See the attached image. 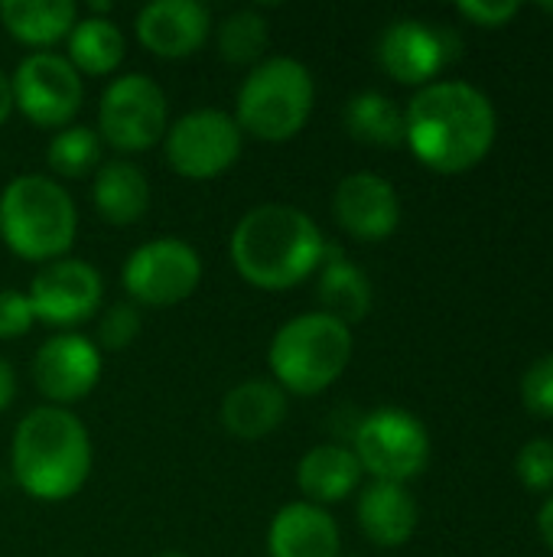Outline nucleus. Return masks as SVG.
Returning <instances> with one entry per match:
<instances>
[{
	"instance_id": "obj_1",
	"label": "nucleus",
	"mask_w": 553,
	"mask_h": 557,
	"mask_svg": "<svg viewBox=\"0 0 553 557\" xmlns=\"http://www.w3.org/2000/svg\"><path fill=\"white\" fill-rule=\"evenodd\" d=\"M404 140L420 163L440 173L469 170L495 140V108L476 85L433 82L407 104Z\"/></svg>"
},
{
	"instance_id": "obj_2",
	"label": "nucleus",
	"mask_w": 553,
	"mask_h": 557,
	"mask_svg": "<svg viewBox=\"0 0 553 557\" xmlns=\"http://www.w3.org/2000/svg\"><path fill=\"white\" fill-rule=\"evenodd\" d=\"M326 238L319 225L293 206H254L231 232L238 274L261 290H287L319 271Z\"/></svg>"
},
{
	"instance_id": "obj_3",
	"label": "nucleus",
	"mask_w": 553,
	"mask_h": 557,
	"mask_svg": "<svg viewBox=\"0 0 553 557\" xmlns=\"http://www.w3.org/2000/svg\"><path fill=\"white\" fill-rule=\"evenodd\" d=\"M10 460L23 493L39 503H65L91 473V441L72 411L46 405L16 424Z\"/></svg>"
},
{
	"instance_id": "obj_4",
	"label": "nucleus",
	"mask_w": 553,
	"mask_h": 557,
	"mask_svg": "<svg viewBox=\"0 0 553 557\" xmlns=\"http://www.w3.org/2000/svg\"><path fill=\"white\" fill-rule=\"evenodd\" d=\"M75 202L49 176H16L0 196V235L26 261H59L75 242Z\"/></svg>"
},
{
	"instance_id": "obj_5",
	"label": "nucleus",
	"mask_w": 553,
	"mask_h": 557,
	"mask_svg": "<svg viewBox=\"0 0 553 557\" xmlns=\"http://www.w3.org/2000/svg\"><path fill=\"white\" fill-rule=\"evenodd\" d=\"M267 359L284 392L303 398L319 395L345 372L352 359V333L326 313H303L277 330Z\"/></svg>"
},
{
	"instance_id": "obj_6",
	"label": "nucleus",
	"mask_w": 553,
	"mask_h": 557,
	"mask_svg": "<svg viewBox=\"0 0 553 557\" xmlns=\"http://www.w3.org/2000/svg\"><path fill=\"white\" fill-rule=\"evenodd\" d=\"M313 98L316 85L303 62L290 55L264 59L238 91V127L267 144L290 140L306 127Z\"/></svg>"
},
{
	"instance_id": "obj_7",
	"label": "nucleus",
	"mask_w": 553,
	"mask_h": 557,
	"mask_svg": "<svg viewBox=\"0 0 553 557\" xmlns=\"http://www.w3.org/2000/svg\"><path fill=\"white\" fill-rule=\"evenodd\" d=\"M355 457L381 483H401L417 476L430 460L427 428L404 408H378L362 418L355 431Z\"/></svg>"
},
{
	"instance_id": "obj_8",
	"label": "nucleus",
	"mask_w": 553,
	"mask_h": 557,
	"mask_svg": "<svg viewBox=\"0 0 553 557\" xmlns=\"http://www.w3.org/2000/svg\"><path fill=\"white\" fill-rule=\"evenodd\" d=\"M101 137L124 153L150 150L166 134V95L163 88L140 72L114 78L98 108Z\"/></svg>"
},
{
	"instance_id": "obj_9",
	"label": "nucleus",
	"mask_w": 553,
	"mask_h": 557,
	"mask_svg": "<svg viewBox=\"0 0 553 557\" xmlns=\"http://www.w3.org/2000/svg\"><path fill=\"white\" fill-rule=\"evenodd\" d=\"M202 281V261L192 245L179 238H156L130 251L124 264V287L137 304L176 307Z\"/></svg>"
},
{
	"instance_id": "obj_10",
	"label": "nucleus",
	"mask_w": 553,
	"mask_h": 557,
	"mask_svg": "<svg viewBox=\"0 0 553 557\" xmlns=\"http://www.w3.org/2000/svg\"><path fill=\"white\" fill-rule=\"evenodd\" d=\"M241 153V127L231 114L202 108L189 111L166 131V160L186 180H212Z\"/></svg>"
},
{
	"instance_id": "obj_11",
	"label": "nucleus",
	"mask_w": 553,
	"mask_h": 557,
	"mask_svg": "<svg viewBox=\"0 0 553 557\" xmlns=\"http://www.w3.org/2000/svg\"><path fill=\"white\" fill-rule=\"evenodd\" d=\"M13 85V108L23 111L39 127H62L81 108V78L65 55L55 52H33L16 65Z\"/></svg>"
},
{
	"instance_id": "obj_12",
	"label": "nucleus",
	"mask_w": 553,
	"mask_h": 557,
	"mask_svg": "<svg viewBox=\"0 0 553 557\" xmlns=\"http://www.w3.org/2000/svg\"><path fill=\"white\" fill-rule=\"evenodd\" d=\"M460 46L463 42L447 26L424 20H394L378 39V62L391 78L404 85H420L433 78L447 62H453Z\"/></svg>"
},
{
	"instance_id": "obj_13",
	"label": "nucleus",
	"mask_w": 553,
	"mask_h": 557,
	"mask_svg": "<svg viewBox=\"0 0 553 557\" xmlns=\"http://www.w3.org/2000/svg\"><path fill=\"white\" fill-rule=\"evenodd\" d=\"M36 320L49 326H75L101 307V274L88 261L59 258L36 271L29 284Z\"/></svg>"
},
{
	"instance_id": "obj_14",
	"label": "nucleus",
	"mask_w": 553,
	"mask_h": 557,
	"mask_svg": "<svg viewBox=\"0 0 553 557\" xmlns=\"http://www.w3.org/2000/svg\"><path fill=\"white\" fill-rule=\"evenodd\" d=\"M98 379H101V352L85 336H75V333L52 336L36 349L33 385L55 408L91 395Z\"/></svg>"
},
{
	"instance_id": "obj_15",
	"label": "nucleus",
	"mask_w": 553,
	"mask_h": 557,
	"mask_svg": "<svg viewBox=\"0 0 553 557\" xmlns=\"http://www.w3.org/2000/svg\"><path fill=\"white\" fill-rule=\"evenodd\" d=\"M336 222L359 242H385L401 222V199L378 173H352L332 196Z\"/></svg>"
},
{
	"instance_id": "obj_16",
	"label": "nucleus",
	"mask_w": 553,
	"mask_h": 557,
	"mask_svg": "<svg viewBox=\"0 0 553 557\" xmlns=\"http://www.w3.org/2000/svg\"><path fill=\"white\" fill-rule=\"evenodd\" d=\"M212 20L199 0H153L137 16L140 42L160 59H183L202 49Z\"/></svg>"
},
{
	"instance_id": "obj_17",
	"label": "nucleus",
	"mask_w": 553,
	"mask_h": 557,
	"mask_svg": "<svg viewBox=\"0 0 553 557\" xmlns=\"http://www.w3.org/2000/svg\"><path fill=\"white\" fill-rule=\"evenodd\" d=\"M271 557H339V529L323 506L290 503L267 532Z\"/></svg>"
},
{
	"instance_id": "obj_18",
	"label": "nucleus",
	"mask_w": 553,
	"mask_h": 557,
	"mask_svg": "<svg viewBox=\"0 0 553 557\" xmlns=\"http://www.w3.org/2000/svg\"><path fill=\"white\" fill-rule=\"evenodd\" d=\"M287 414V392L277 382L251 379L235 385L222 401V424L238 441H261L280 428Z\"/></svg>"
},
{
	"instance_id": "obj_19",
	"label": "nucleus",
	"mask_w": 553,
	"mask_h": 557,
	"mask_svg": "<svg viewBox=\"0 0 553 557\" xmlns=\"http://www.w3.org/2000/svg\"><path fill=\"white\" fill-rule=\"evenodd\" d=\"M359 525L378 548H398L417 529V503L401 483L375 480L359 499Z\"/></svg>"
},
{
	"instance_id": "obj_20",
	"label": "nucleus",
	"mask_w": 553,
	"mask_h": 557,
	"mask_svg": "<svg viewBox=\"0 0 553 557\" xmlns=\"http://www.w3.org/2000/svg\"><path fill=\"white\" fill-rule=\"evenodd\" d=\"M362 473L365 470L355 450L339 447V444H323V447H313L300 460L297 483L313 506H323V503H342L345 496H352Z\"/></svg>"
},
{
	"instance_id": "obj_21",
	"label": "nucleus",
	"mask_w": 553,
	"mask_h": 557,
	"mask_svg": "<svg viewBox=\"0 0 553 557\" xmlns=\"http://www.w3.org/2000/svg\"><path fill=\"white\" fill-rule=\"evenodd\" d=\"M319 304L323 313L339 323H359L372 310V284L368 277L345 261V255L332 245H326L323 264H319Z\"/></svg>"
},
{
	"instance_id": "obj_22",
	"label": "nucleus",
	"mask_w": 553,
	"mask_h": 557,
	"mask_svg": "<svg viewBox=\"0 0 553 557\" xmlns=\"http://www.w3.org/2000/svg\"><path fill=\"white\" fill-rule=\"evenodd\" d=\"M95 209L111 225H134L150 206V186L140 166L127 160H111L95 176Z\"/></svg>"
},
{
	"instance_id": "obj_23",
	"label": "nucleus",
	"mask_w": 553,
	"mask_h": 557,
	"mask_svg": "<svg viewBox=\"0 0 553 557\" xmlns=\"http://www.w3.org/2000/svg\"><path fill=\"white\" fill-rule=\"evenodd\" d=\"M3 26L26 46H52L72 33L78 23V7L72 0H3Z\"/></svg>"
},
{
	"instance_id": "obj_24",
	"label": "nucleus",
	"mask_w": 553,
	"mask_h": 557,
	"mask_svg": "<svg viewBox=\"0 0 553 557\" xmlns=\"http://www.w3.org/2000/svg\"><path fill=\"white\" fill-rule=\"evenodd\" d=\"M124 59V33L101 16H85L68 33V62L85 75H108Z\"/></svg>"
},
{
	"instance_id": "obj_25",
	"label": "nucleus",
	"mask_w": 553,
	"mask_h": 557,
	"mask_svg": "<svg viewBox=\"0 0 553 557\" xmlns=\"http://www.w3.org/2000/svg\"><path fill=\"white\" fill-rule=\"evenodd\" d=\"M345 127L362 144L398 147L404 140V111L381 91H362L345 104Z\"/></svg>"
},
{
	"instance_id": "obj_26",
	"label": "nucleus",
	"mask_w": 553,
	"mask_h": 557,
	"mask_svg": "<svg viewBox=\"0 0 553 557\" xmlns=\"http://www.w3.org/2000/svg\"><path fill=\"white\" fill-rule=\"evenodd\" d=\"M267 49V20L254 10H238L218 26V52L231 65L257 62Z\"/></svg>"
},
{
	"instance_id": "obj_27",
	"label": "nucleus",
	"mask_w": 553,
	"mask_h": 557,
	"mask_svg": "<svg viewBox=\"0 0 553 557\" xmlns=\"http://www.w3.org/2000/svg\"><path fill=\"white\" fill-rule=\"evenodd\" d=\"M98 157H101V140L91 127H65L62 134L49 140V150H46L49 166L65 180L85 176L98 163Z\"/></svg>"
},
{
	"instance_id": "obj_28",
	"label": "nucleus",
	"mask_w": 553,
	"mask_h": 557,
	"mask_svg": "<svg viewBox=\"0 0 553 557\" xmlns=\"http://www.w3.org/2000/svg\"><path fill=\"white\" fill-rule=\"evenodd\" d=\"M518 476L528 490L544 493L553 490V441L551 437H535L521 447L518 454Z\"/></svg>"
},
{
	"instance_id": "obj_29",
	"label": "nucleus",
	"mask_w": 553,
	"mask_h": 557,
	"mask_svg": "<svg viewBox=\"0 0 553 557\" xmlns=\"http://www.w3.org/2000/svg\"><path fill=\"white\" fill-rule=\"evenodd\" d=\"M140 333V313L134 304H114L104 310L101 323H98V339L104 349L117 352V349H127Z\"/></svg>"
},
{
	"instance_id": "obj_30",
	"label": "nucleus",
	"mask_w": 553,
	"mask_h": 557,
	"mask_svg": "<svg viewBox=\"0 0 553 557\" xmlns=\"http://www.w3.org/2000/svg\"><path fill=\"white\" fill-rule=\"evenodd\" d=\"M521 398L525 408L538 418H553V352L538 359L521 382Z\"/></svg>"
},
{
	"instance_id": "obj_31",
	"label": "nucleus",
	"mask_w": 553,
	"mask_h": 557,
	"mask_svg": "<svg viewBox=\"0 0 553 557\" xmlns=\"http://www.w3.org/2000/svg\"><path fill=\"white\" fill-rule=\"evenodd\" d=\"M36 323L33 304L20 290H0V339H16Z\"/></svg>"
},
{
	"instance_id": "obj_32",
	"label": "nucleus",
	"mask_w": 553,
	"mask_h": 557,
	"mask_svg": "<svg viewBox=\"0 0 553 557\" xmlns=\"http://www.w3.org/2000/svg\"><path fill=\"white\" fill-rule=\"evenodd\" d=\"M460 13L482 23V26H502L505 20H512L518 13V3L515 0H502V3H479V0H469V3H460Z\"/></svg>"
},
{
	"instance_id": "obj_33",
	"label": "nucleus",
	"mask_w": 553,
	"mask_h": 557,
	"mask_svg": "<svg viewBox=\"0 0 553 557\" xmlns=\"http://www.w3.org/2000/svg\"><path fill=\"white\" fill-rule=\"evenodd\" d=\"M13 395H16V375H13V366H10L7 359H0V411H3V408H10Z\"/></svg>"
},
{
	"instance_id": "obj_34",
	"label": "nucleus",
	"mask_w": 553,
	"mask_h": 557,
	"mask_svg": "<svg viewBox=\"0 0 553 557\" xmlns=\"http://www.w3.org/2000/svg\"><path fill=\"white\" fill-rule=\"evenodd\" d=\"M538 529H541V539L548 542V548L553 552V496L544 503V509L538 516Z\"/></svg>"
},
{
	"instance_id": "obj_35",
	"label": "nucleus",
	"mask_w": 553,
	"mask_h": 557,
	"mask_svg": "<svg viewBox=\"0 0 553 557\" xmlns=\"http://www.w3.org/2000/svg\"><path fill=\"white\" fill-rule=\"evenodd\" d=\"M10 111H13V85L3 75V69H0V124L10 117Z\"/></svg>"
},
{
	"instance_id": "obj_36",
	"label": "nucleus",
	"mask_w": 553,
	"mask_h": 557,
	"mask_svg": "<svg viewBox=\"0 0 553 557\" xmlns=\"http://www.w3.org/2000/svg\"><path fill=\"white\" fill-rule=\"evenodd\" d=\"M160 557H189V555H176V552H169V555H160Z\"/></svg>"
},
{
	"instance_id": "obj_37",
	"label": "nucleus",
	"mask_w": 553,
	"mask_h": 557,
	"mask_svg": "<svg viewBox=\"0 0 553 557\" xmlns=\"http://www.w3.org/2000/svg\"><path fill=\"white\" fill-rule=\"evenodd\" d=\"M548 10H553V3H548Z\"/></svg>"
}]
</instances>
